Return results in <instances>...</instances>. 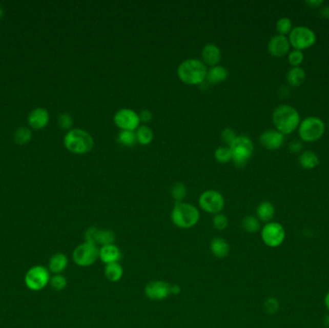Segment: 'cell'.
<instances>
[{
	"label": "cell",
	"mask_w": 329,
	"mask_h": 328,
	"mask_svg": "<svg viewBox=\"0 0 329 328\" xmlns=\"http://www.w3.org/2000/svg\"><path fill=\"white\" fill-rule=\"evenodd\" d=\"M325 126L321 118L309 117L299 125V136L305 141L319 140L324 133Z\"/></svg>",
	"instance_id": "8"
},
{
	"label": "cell",
	"mask_w": 329,
	"mask_h": 328,
	"mask_svg": "<svg viewBox=\"0 0 329 328\" xmlns=\"http://www.w3.org/2000/svg\"><path fill=\"white\" fill-rule=\"evenodd\" d=\"M260 144L266 149H279L284 142V136L281 132L276 130H266L259 138Z\"/></svg>",
	"instance_id": "15"
},
{
	"label": "cell",
	"mask_w": 329,
	"mask_h": 328,
	"mask_svg": "<svg viewBox=\"0 0 329 328\" xmlns=\"http://www.w3.org/2000/svg\"><path fill=\"white\" fill-rule=\"evenodd\" d=\"M72 124H73L72 117H71V115H69L67 113H64L58 117V125L64 130L71 129Z\"/></svg>",
	"instance_id": "37"
},
{
	"label": "cell",
	"mask_w": 329,
	"mask_h": 328,
	"mask_svg": "<svg viewBox=\"0 0 329 328\" xmlns=\"http://www.w3.org/2000/svg\"><path fill=\"white\" fill-rule=\"evenodd\" d=\"M145 295L154 301L164 300L172 295V285L164 280L150 281L145 288Z\"/></svg>",
	"instance_id": "14"
},
{
	"label": "cell",
	"mask_w": 329,
	"mask_h": 328,
	"mask_svg": "<svg viewBox=\"0 0 329 328\" xmlns=\"http://www.w3.org/2000/svg\"><path fill=\"white\" fill-rule=\"evenodd\" d=\"M229 148L232 151V161L236 167L243 168L248 164L253 152V144L250 137L237 136Z\"/></svg>",
	"instance_id": "5"
},
{
	"label": "cell",
	"mask_w": 329,
	"mask_h": 328,
	"mask_svg": "<svg viewBox=\"0 0 329 328\" xmlns=\"http://www.w3.org/2000/svg\"><path fill=\"white\" fill-rule=\"evenodd\" d=\"M306 3L312 7H318L322 4V0H309Z\"/></svg>",
	"instance_id": "42"
},
{
	"label": "cell",
	"mask_w": 329,
	"mask_h": 328,
	"mask_svg": "<svg viewBox=\"0 0 329 328\" xmlns=\"http://www.w3.org/2000/svg\"><path fill=\"white\" fill-rule=\"evenodd\" d=\"M50 272L45 266L37 265L30 268L24 276L26 287L34 292L42 291L47 287L50 281Z\"/></svg>",
	"instance_id": "6"
},
{
	"label": "cell",
	"mask_w": 329,
	"mask_h": 328,
	"mask_svg": "<svg viewBox=\"0 0 329 328\" xmlns=\"http://www.w3.org/2000/svg\"><path fill=\"white\" fill-rule=\"evenodd\" d=\"M302 61H303V53H302L301 50L295 49V50H293L292 52H290V54H289V62H290L291 65H293L295 67H298L302 63Z\"/></svg>",
	"instance_id": "38"
},
{
	"label": "cell",
	"mask_w": 329,
	"mask_h": 328,
	"mask_svg": "<svg viewBox=\"0 0 329 328\" xmlns=\"http://www.w3.org/2000/svg\"><path fill=\"white\" fill-rule=\"evenodd\" d=\"M104 274L110 282H118L124 276V268L119 263H113L105 265Z\"/></svg>",
	"instance_id": "22"
},
{
	"label": "cell",
	"mask_w": 329,
	"mask_h": 328,
	"mask_svg": "<svg viewBox=\"0 0 329 328\" xmlns=\"http://www.w3.org/2000/svg\"><path fill=\"white\" fill-rule=\"evenodd\" d=\"M325 305H326V307H327V309L329 310V293L326 295V297H325Z\"/></svg>",
	"instance_id": "46"
},
{
	"label": "cell",
	"mask_w": 329,
	"mask_h": 328,
	"mask_svg": "<svg viewBox=\"0 0 329 328\" xmlns=\"http://www.w3.org/2000/svg\"><path fill=\"white\" fill-rule=\"evenodd\" d=\"M72 259L77 266L82 268L93 266L99 259V248L90 242L80 243L73 250Z\"/></svg>",
	"instance_id": "7"
},
{
	"label": "cell",
	"mask_w": 329,
	"mask_h": 328,
	"mask_svg": "<svg viewBox=\"0 0 329 328\" xmlns=\"http://www.w3.org/2000/svg\"><path fill=\"white\" fill-rule=\"evenodd\" d=\"M323 322H324V324H325L326 326H328L329 327V315L325 316V318L323 319Z\"/></svg>",
	"instance_id": "45"
},
{
	"label": "cell",
	"mask_w": 329,
	"mask_h": 328,
	"mask_svg": "<svg viewBox=\"0 0 329 328\" xmlns=\"http://www.w3.org/2000/svg\"><path fill=\"white\" fill-rule=\"evenodd\" d=\"M289 42L292 47L298 50H302L313 46L316 42V35L308 27L298 26L290 32Z\"/></svg>",
	"instance_id": "10"
},
{
	"label": "cell",
	"mask_w": 329,
	"mask_h": 328,
	"mask_svg": "<svg viewBox=\"0 0 329 328\" xmlns=\"http://www.w3.org/2000/svg\"><path fill=\"white\" fill-rule=\"evenodd\" d=\"M236 138H237V136H236L235 132H234V130L231 129V128H224V129L222 130V132H221V139H222V141L228 144L229 147L231 146V144H232L233 141H235Z\"/></svg>",
	"instance_id": "39"
},
{
	"label": "cell",
	"mask_w": 329,
	"mask_h": 328,
	"mask_svg": "<svg viewBox=\"0 0 329 328\" xmlns=\"http://www.w3.org/2000/svg\"><path fill=\"white\" fill-rule=\"evenodd\" d=\"M264 309H265L266 314H270V315H274L275 313H277V311L279 310L278 300L274 297L268 298L264 303Z\"/></svg>",
	"instance_id": "36"
},
{
	"label": "cell",
	"mask_w": 329,
	"mask_h": 328,
	"mask_svg": "<svg viewBox=\"0 0 329 328\" xmlns=\"http://www.w3.org/2000/svg\"><path fill=\"white\" fill-rule=\"evenodd\" d=\"M66 149L75 154H84L94 147L93 137L83 129H71L64 138Z\"/></svg>",
	"instance_id": "4"
},
{
	"label": "cell",
	"mask_w": 329,
	"mask_h": 328,
	"mask_svg": "<svg viewBox=\"0 0 329 328\" xmlns=\"http://www.w3.org/2000/svg\"><path fill=\"white\" fill-rule=\"evenodd\" d=\"M139 117H140V120H141V121L145 122V124H148V122H149V121L152 119V113L148 109L142 110L141 113H140Z\"/></svg>",
	"instance_id": "40"
},
{
	"label": "cell",
	"mask_w": 329,
	"mask_h": 328,
	"mask_svg": "<svg viewBox=\"0 0 329 328\" xmlns=\"http://www.w3.org/2000/svg\"><path fill=\"white\" fill-rule=\"evenodd\" d=\"M287 80L289 84L294 87L300 86L305 80V71L299 67H295L287 74Z\"/></svg>",
	"instance_id": "25"
},
{
	"label": "cell",
	"mask_w": 329,
	"mask_h": 328,
	"mask_svg": "<svg viewBox=\"0 0 329 328\" xmlns=\"http://www.w3.org/2000/svg\"><path fill=\"white\" fill-rule=\"evenodd\" d=\"M299 163L305 169H313L319 165V157L313 151H304L299 156Z\"/></svg>",
	"instance_id": "26"
},
{
	"label": "cell",
	"mask_w": 329,
	"mask_h": 328,
	"mask_svg": "<svg viewBox=\"0 0 329 328\" xmlns=\"http://www.w3.org/2000/svg\"><path fill=\"white\" fill-rule=\"evenodd\" d=\"M137 141L141 145H149L153 140V132L151 128L147 125H141L136 132Z\"/></svg>",
	"instance_id": "27"
},
{
	"label": "cell",
	"mask_w": 329,
	"mask_h": 328,
	"mask_svg": "<svg viewBox=\"0 0 329 328\" xmlns=\"http://www.w3.org/2000/svg\"><path fill=\"white\" fill-rule=\"evenodd\" d=\"M171 195L175 199L176 202H182V200L187 195V188L183 183H176L173 185L171 190Z\"/></svg>",
	"instance_id": "31"
},
{
	"label": "cell",
	"mask_w": 329,
	"mask_h": 328,
	"mask_svg": "<svg viewBox=\"0 0 329 328\" xmlns=\"http://www.w3.org/2000/svg\"><path fill=\"white\" fill-rule=\"evenodd\" d=\"M171 218L175 227L181 229H190L197 224L200 214L193 204L176 202L172 211Z\"/></svg>",
	"instance_id": "2"
},
{
	"label": "cell",
	"mask_w": 329,
	"mask_h": 328,
	"mask_svg": "<svg viewBox=\"0 0 329 328\" xmlns=\"http://www.w3.org/2000/svg\"><path fill=\"white\" fill-rule=\"evenodd\" d=\"M215 158L219 163H228L232 160V151L230 148L220 147L215 151Z\"/></svg>",
	"instance_id": "33"
},
{
	"label": "cell",
	"mask_w": 329,
	"mask_h": 328,
	"mask_svg": "<svg viewBox=\"0 0 329 328\" xmlns=\"http://www.w3.org/2000/svg\"><path fill=\"white\" fill-rule=\"evenodd\" d=\"M49 284L52 289L55 291H63L68 286V279L64 276L63 274H54L51 278Z\"/></svg>",
	"instance_id": "32"
},
{
	"label": "cell",
	"mask_w": 329,
	"mask_h": 328,
	"mask_svg": "<svg viewBox=\"0 0 329 328\" xmlns=\"http://www.w3.org/2000/svg\"><path fill=\"white\" fill-rule=\"evenodd\" d=\"M198 203L204 212L216 215L223 210L225 201L219 192L215 190H208L200 195Z\"/></svg>",
	"instance_id": "9"
},
{
	"label": "cell",
	"mask_w": 329,
	"mask_h": 328,
	"mask_svg": "<svg viewBox=\"0 0 329 328\" xmlns=\"http://www.w3.org/2000/svg\"><path fill=\"white\" fill-rule=\"evenodd\" d=\"M220 49L214 44H208L202 49V59L204 64L212 67L217 66L220 60Z\"/></svg>",
	"instance_id": "21"
},
{
	"label": "cell",
	"mask_w": 329,
	"mask_h": 328,
	"mask_svg": "<svg viewBox=\"0 0 329 328\" xmlns=\"http://www.w3.org/2000/svg\"><path fill=\"white\" fill-rule=\"evenodd\" d=\"M213 227H215V229L219 230V231H222L225 230L228 227V217L221 213L219 214H216L213 218Z\"/></svg>",
	"instance_id": "34"
},
{
	"label": "cell",
	"mask_w": 329,
	"mask_h": 328,
	"mask_svg": "<svg viewBox=\"0 0 329 328\" xmlns=\"http://www.w3.org/2000/svg\"><path fill=\"white\" fill-rule=\"evenodd\" d=\"M273 120L277 130L282 134H289L297 129L300 117L298 111L290 105H280L274 110Z\"/></svg>",
	"instance_id": "3"
},
{
	"label": "cell",
	"mask_w": 329,
	"mask_h": 328,
	"mask_svg": "<svg viewBox=\"0 0 329 328\" xmlns=\"http://www.w3.org/2000/svg\"><path fill=\"white\" fill-rule=\"evenodd\" d=\"M117 140L121 146L132 147L137 141L136 132L131 131V130H120L119 133L118 134Z\"/></svg>",
	"instance_id": "28"
},
{
	"label": "cell",
	"mask_w": 329,
	"mask_h": 328,
	"mask_svg": "<svg viewBox=\"0 0 329 328\" xmlns=\"http://www.w3.org/2000/svg\"><path fill=\"white\" fill-rule=\"evenodd\" d=\"M301 149H302V145H301V142H299L298 141H294L291 142L290 150L292 152L297 153L298 151H300Z\"/></svg>",
	"instance_id": "41"
},
{
	"label": "cell",
	"mask_w": 329,
	"mask_h": 328,
	"mask_svg": "<svg viewBox=\"0 0 329 328\" xmlns=\"http://www.w3.org/2000/svg\"><path fill=\"white\" fill-rule=\"evenodd\" d=\"M85 242L93 243L96 247H104L115 243L116 234L111 229H99L97 227H92L88 228L85 232Z\"/></svg>",
	"instance_id": "12"
},
{
	"label": "cell",
	"mask_w": 329,
	"mask_h": 328,
	"mask_svg": "<svg viewBox=\"0 0 329 328\" xmlns=\"http://www.w3.org/2000/svg\"><path fill=\"white\" fill-rule=\"evenodd\" d=\"M49 114L47 110L44 108H36L33 110L28 116V124L33 129H43L48 125Z\"/></svg>",
	"instance_id": "18"
},
{
	"label": "cell",
	"mask_w": 329,
	"mask_h": 328,
	"mask_svg": "<svg viewBox=\"0 0 329 328\" xmlns=\"http://www.w3.org/2000/svg\"><path fill=\"white\" fill-rule=\"evenodd\" d=\"M3 14H4V11H3V8L0 6V18L3 16Z\"/></svg>",
	"instance_id": "47"
},
{
	"label": "cell",
	"mask_w": 329,
	"mask_h": 328,
	"mask_svg": "<svg viewBox=\"0 0 329 328\" xmlns=\"http://www.w3.org/2000/svg\"><path fill=\"white\" fill-rule=\"evenodd\" d=\"M228 70L224 67L215 66V67H212L209 71H207L206 79L212 84H217L225 80L228 77Z\"/></svg>",
	"instance_id": "24"
},
{
	"label": "cell",
	"mask_w": 329,
	"mask_h": 328,
	"mask_svg": "<svg viewBox=\"0 0 329 328\" xmlns=\"http://www.w3.org/2000/svg\"><path fill=\"white\" fill-rule=\"evenodd\" d=\"M114 121L121 130L134 131L141 122L139 115L133 110L124 108L118 110L114 116Z\"/></svg>",
	"instance_id": "13"
},
{
	"label": "cell",
	"mask_w": 329,
	"mask_h": 328,
	"mask_svg": "<svg viewBox=\"0 0 329 328\" xmlns=\"http://www.w3.org/2000/svg\"><path fill=\"white\" fill-rule=\"evenodd\" d=\"M261 237L268 247L277 248L285 240L284 227L278 222H268L261 230Z\"/></svg>",
	"instance_id": "11"
},
{
	"label": "cell",
	"mask_w": 329,
	"mask_h": 328,
	"mask_svg": "<svg viewBox=\"0 0 329 328\" xmlns=\"http://www.w3.org/2000/svg\"><path fill=\"white\" fill-rule=\"evenodd\" d=\"M256 214H257V219L259 220L265 221V222H271V220L274 217L275 209H274V205L271 202L264 201L262 203L259 204L257 210H256Z\"/></svg>",
	"instance_id": "23"
},
{
	"label": "cell",
	"mask_w": 329,
	"mask_h": 328,
	"mask_svg": "<svg viewBox=\"0 0 329 328\" xmlns=\"http://www.w3.org/2000/svg\"><path fill=\"white\" fill-rule=\"evenodd\" d=\"M14 138L17 145H20V146L26 145L31 141V130L27 127H19L18 129H16Z\"/></svg>",
	"instance_id": "30"
},
{
	"label": "cell",
	"mask_w": 329,
	"mask_h": 328,
	"mask_svg": "<svg viewBox=\"0 0 329 328\" xmlns=\"http://www.w3.org/2000/svg\"><path fill=\"white\" fill-rule=\"evenodd\" d=\"M276 29L277 31L279 32L280 35H284L289 33L292 29V22L290 18L288 17H281L278 19V22L276 23Z\"/></svg>",
	"instance_id": "35"
},
{
	"label": "cell",
	"mask_w": 329,
	"mask_h": 328,
	"mask_svg": "<svg viewBox=\"0 0 329 328\" xmlns=\"http://www.w3.org/2000/svg\"><path fill=\"white\" fill-rule=\"evenodd\" d=\"M321 13L322 16H325V17H328L329 18V5L321 9Z\"/></svg>",
	"instance_id": "44"
},
{
	"label": "cell",
	"mask_w": 329,
	"mask_h": 328,
	"mask_svg": "<svg viewBox=\"0 0 329 328\" xmlns=\"http://www.w3.org/2000/svg\"><path fill=\"white\" fill-rule=\"evenodd\" d=\"M210 250L215 257L223 259L228 257L230 252V245L223 238L216 237L210 242Z\"/></svg>",
	"instance_id": "19"
},
{
	"label": "cell",
	"mask_w": 329,
	"mask_h": 328,
	"mask_svg": "<svg viewBox=\"0 0 329 328\" xmlns=\"http://www.w3.org/2000/svg\"><path fill=\"white\" fill-rule=\"evenodd\" d=\"M69 259L64 253H56L49 259L48 270L50 273L54 274H61L68 268Z\"/></svg>",
	"instance_id": "20"
},
{
	"label": "cell",
	"mask_w": 329,
	"mask_h": 328,
	"mask_svg": "<svg viewBox=\"0 0 329 328\" xmlns=\"http://www.w3.org/2000/svg\"><path fill=\"white\" fill-rule=\"evenodd\" d=\"M178 77L188 85H197L206 79L207 68L198 59H188L180 64L177 70Z\"/></svg>",
	"instance_id": "1"
},
{
	"label": "cell",
	"mask_w": 329,
	"mask_h": 328,
	"mask_svg": "<svg viewBox=\"0 0 329 328\" xmlns=\"http://www.w3.org/2000/svg\"><path fill=\"white\" fill-rule=\"evenodd\" d=\"M121 258H122L121 250L115 243L104 245L99 249V260L105 265L119 263Z\"/></svg>",
	"instance_id": "17"
},
{
	"label": "cell",
	"mask_w": 329,
	"mask_h": 328,
	"mask_svg": "<svg viewBox=\"0 0 329 328\" xmlns=\"http://www.w3.org/2000/svg\"><path fill=\"white\" fill-rule=\"evenodd\" d=\"M181 293V287L179 285L177 284H174V285H172V295H178Z\"/></svg>",
	"instance_id": "43"
},
{
	"label": "cell",
	"mask_w": 329,
	"mask_h": 328,
	"mask_svg": "<svg viewBox=\"0 0 329 328\" xmlns=\"http://www.w3.org/2000/svg\"><path fill=\"white\" fill-rule=\"evenodd\" d=\"M242 227L248 233H256L261 229L260 221L253 216H246L242 220Z\"/></svg>",
	"instance_id": "29"
},
{
	"label": "cell",
	"mask_w": 329,
	"mask_h": 328,
	"mask_svg": "<svg viewBox=\"0 0 329 328\" xmlns=\"http://www.w3.org/2000/svg\"><path fill=\"white\" fill-rule=\"evenodd\" d=\"M268 48L270 53L275 57H281L289 51L290 42L284 35H275L269 42Z\"/></svg>",
	"instance_id": "16"
}]
</instances>
